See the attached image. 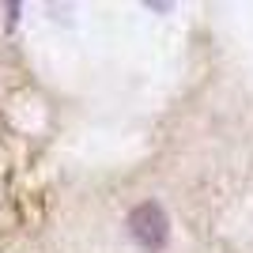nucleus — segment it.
Segmentation results:
<instances>
[{
  "label": "nucleus",
  "instance_id": "1",
  "mask_svg": "<svg viewBox=\"0 0 253 253\" xmlns=\"http://www.w3.org/2000/svg\"><path fill=\"white\" fill-rule=\"evenodd\" d=\"M128 234H132V242L140 250H148V253L163 250L167 238H170V219H167V211H163V204L159 201L136 204V208L128 211Z\"/></svg>",
  "mask_w": 253,
  "mask_h": 253
}]
</instances>
